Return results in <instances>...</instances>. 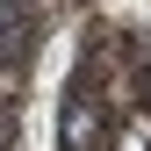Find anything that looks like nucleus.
I'll return each instance as SVG.
<instances>
[{
    "mask_svg": "<svg viewBox=\"0 0 151 151\" xmlns=\"http://www.w3.org/2000/svg\"><path fill=\"white\" fill-rule=\"evenodd\" d=\"M122 151H151V129H129V137H122Z\"/></svg>",
    "mask_w": 151,
    "mask_h": 151,
    "instance_id": "nucleus-2",
    "label": "nucleus"
},
{
    "mask_svg": "<svg viewBox=\"0 0 151 151\" xmlns=\"http://www.w3.org/2000/svg\"><path fill=\"white\" fill-rule=\"evenodd\" d=\"M65 144H72V151H93V144H101V115H93V101H72V115H65Z\"/></svg>",
    "mask_w": 151,
    "mask_h": 151,
    "instance_id": "nucleus-1",
    "label": "nucleus"
}]
</instances>
